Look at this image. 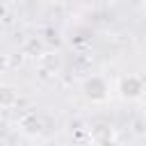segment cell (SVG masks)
Listing matches in <instances>:
<instances>
[{
	"label": "cell",
	"instance_id": "cell-4",
	"mask_svg": "<svg viewBox=\"0 0 146 146\" xmlns=\"http://www.w3.org/2000/svg\"><path fill=\"white\" fill-rule=\"evenodd\" d=\"M18 132L21 135H25V137H30V139H34V137H39L41 132H43V121H41V116L36 114V112H23L21 116H18Z\"/></svg>",
	"mask_w": 146,
	"mask_h": 146
},
{
	"label": "cell",
	"instance_id": "cell-6",
	"mask_svg": "<svg viewBox=\"0 0 146 146\" xmlns=\"http://www.w3.org/2000/svg\"><path fill=\"white\" fill-rule=\"evenodd\" d=\"M21 100V94L14 84L0 82V110H14Z\"/></svg>",
	"mask_w": 146,
	"mask_h": 146
},
{
	"label": "cell",
	"instance_id": "cell-8",
	"mask_svg": "<svg viewBox=\"0 0 146 146\" xmlns=\"http://www.w3.org/2000/svg\"><path fill=\"white\" fill-rule=\"evenodd\" d=\"M7 68H9V57L7 55H0V73L7 71Z\"/></svg>",
	"mask_w": 146,
	"mask_h": 146
},
{
	"label": "cell",
	"instance_id": "cell-3",
	"mask_svg": "<svg viewBox=\"0 0 146 146\" xmlns=\"http://www.w3.org/2000/svg\"><path fill=\"white\" fill-rule=\"evenodd\" d=\"M34 62H36V68L43 78H57L64 68V59L57 50H43Z\"/></svg>",
	"mask_w": 146,
	"mask_h": 146
},
{
	"label": "cell",
	"instance_id": "cell-9",
	"mask_svg": "<svg viewBox=\"0 0 146 146\" xmlns=\"http://www.w3.org/2000/svg\"><path fill=\"white\" fill-rule=\"evenodd\" d=\"M7 128H9L7 119H0V132H7Z\"/></svg>",
	"mask_w": 146,
	"mask_h": 146
},
{
	"label": "cell",
	"instance_id": "cell-10",
	"mask_svg": "<svg viewBox=\"0 0 146 146\" xmlns=\"http://www.w3.org/2000/svg\"><path fill=\"white\" fill-rule=\"evenodd\" d=\"M48 2H62V0H48Z\"/></svg>",
	"mask_w": 146,
	"mask_h": 146
},
{
	"label": "cell",
	"instance_id": "cell-1",
	"mask_svg": "<svg viewBox=\"0 0 146 146\" xmlns=\"http://www.w3.org/2000/svg\"><path fill=\"white\" fill-rule=\"evenodd\" d=\"M144 91H146V82L139 73H123L116 78V84H114V94L119 100L123 103H141L144 98Z\"/></svg>",
	"mask_w": 146,
	"mask_h": 146
},
{
	"label": "cell",
	"instance_id": "cell-5",
	"mask_svg": "<svg viewBox=\"0 0 146 146\" xmlns=\"http://www.w3.org/2000/svg\"><path fill=\"white\" fill-rule=\"evenodd\" d=\"M89 137L94 144L98 146H112L116 141V130L110 125V123H94L89 128Z\"/></svg>",
	"mask_w": 146,
	"mask_h": 146
},
{
	"label": "cell",
	"instance_id": "cell-11",
	"mask_svg": "<svg viewBox=\"0 0 146 146\" xmlns=\"http://www.w3.org/2000/svg\"><path fill=\"white\" fill-rule=\"evenodd\" d=\"M0 146H5V144H0Z\"/></svg>",
	"mask_w": 146,
	"mask_h": 146
},
{
	"label": "cell",
	"instance_id": "cell-7",
	"mask_svg": "<svg viewBox=\"0 0 146 146\" xmlns=\"http://www.w3.org/2000/svg\"><path fill=\"white\" fill-rule=\"evenodd\" d=\"M43 50H46V43H43L39 36H27V39L23 41V46H21V52H23L25 57H30V59H36Z\"/></svg>",
	"mask_w": 146,
	"mask_h": 146
},
{
	"label": "cell",
	"instance_id": "cell-2",
	"mask_svg": "<svg viewBox=\"0 0 146 146\" xmlns=\"http://www.w3.org/2000/svg\"><path fill=\"white\" fill-rule=\"evenodd\" d=\"M82 96L91 103V105H100V103H107L110 96H112V84L105 75L100 73H91L82 80Z\"/></svg>",
	"mask_w": 146,
	"mask_h": 146
}]
</instances>
